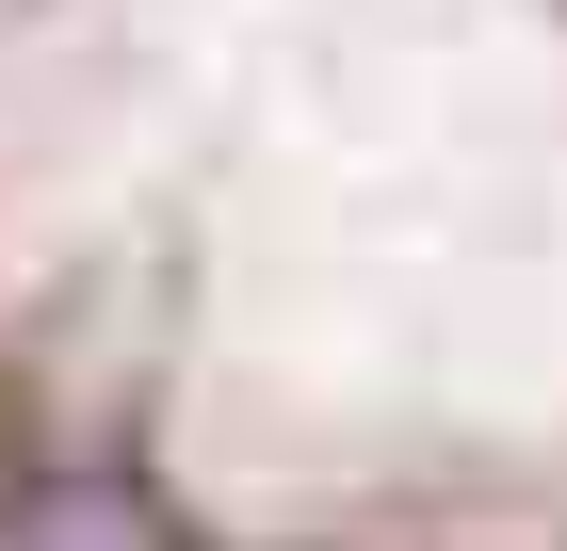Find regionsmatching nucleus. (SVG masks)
I'll return each instance as SVG.
<instances>
[{"instance_id":"obj_1","label":"nucleus","mask_w":567,"mask_h":551,"mask_svg":"<svg viewBox=\"0 0 567 551\" xmlns=\"http://www.w3.org/2000/svg\"><path fill=\"white\" fill-rule=\"evenodd\" d=\"M0 551H567V0H0Z\"/></svg>"}]
</instances>
